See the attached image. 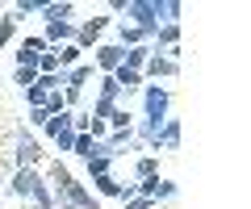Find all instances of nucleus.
Listing matches in <instances>:
<instances>
[{"label": "nucleus", "mask_w": 251, "mask_h": 209, "mask_svg": "<svg viewBox=\"0 0 251 209\" xmlns=\"http://www.w3.org/2000/svg\"><path fill=\"white\" fill-rule=\"evenodd\" d=\"M42 109L50 113V117H54V113H63V109H67V105H63V92H50V96H46V105H42Z\"/></svg>", "instance_id": "obj_30"}, {"label": "nucleus", "mask_w": 251, "mask_h": 209, "mask_svg": "<svg viewBox=\"0 0 251 209\" xmlns=\"http://www.w3.org/2000/svg\"><path fill=\"white\" fill-rule=\"evenodd\" d=\"M126 25H134V29H143L147 38L155 34V29H159V13H155V0H126Z\"/></svg>", "instance_id": "obj_3"}, {"label": "nucleus", "mask_w": 251, "mask_h": 209, "mask_svg": "<svg viewBox=\"0 0 251 209\" xmlns=\"http://www.w3.org/2000/svg\"><path fill=\"white\" fill-rule=\"evenodd\" d=\"M97 75V67L92 63H75V67H67L63 71V88H75V92H84V84Z\"/></svg>", "instance_id": "obj_13"}, {"label": "nucleus", "mask_w": 251, "mask_h": 209, "mask_svg": "<svg viewBox=\"0 0 251 209\" xmlns=\"http://www.w3.org/2000/svg\"><path fill=\"white\" fill-rule=\"evenodd\" d=\"M151 176H159V159H155V155L134 159V184H138V180H151Z\"/></svg>", "instance_id": "obj_21"}, {"label": "nucleus", "mask_w": 251, "mask_h": 209, "mask_svg": "<svg viewBox=\"0 0 251 209\" xmlns=\"http://www.w3.org/2000/svg\"><path fill=\"white\" fill-rule=\"evenodd\" d=\"M180 138H184V126H180V117H168L163 121V130L147 142V151H180Z\"/></svg>", "instance_id": "obj_9"}, {"label": "nucleus", "mask_w": 251, "mask_h": 209, "mask_svg": "<svg viewBox=\"0 0 251 209\" xmlns=\"http://www.w3.org/2000/svg\"><path fill=\"white\" fill-rule=\"evenodd\" d=\"M25 121H29V126H38V130H42L46 121H50V113H46L42 105H38V109H29V113H25Z\"/></svg>", "instance_id": "obj_31"}, {"label": "nucleus", "mask_w": 251, "mask_h": 209, "mask_svg": "<svg viewBox=\"0 0 251 209\" xmlns=\"http://www.w3.org/2000/svg\"><path fill=\"white\" fill-rule=\"evenodd\" d=\"M113 25V17H84V21H75V38L72 42L80 46V50H92V46H100V34Z\"/></svg>", "instance_id": "obj_5"}, {"label": "nucleus", "mask_w": 251, "mask_h": 209, "mask_svg": "<svg viewBox=\"0 0 251 209\" xmlns=\"http://www.w3.org/2000/svg\"><path fill=\"white\" fill-rule=\"evenodd\" d=\"M113 80H117V88H122V100L126 96H138V92H143V71H130V67H117L113 71Z\"/></svg>", "instance_id": "obj_12"}, {"label": "nucleus", "mask_w": 251, "mask_h": 209, "mask_svg": "<svg viewBox=\"0 0 251 209\" xmlns=\"http://www.w3.org/2000/svg\"><path fill=\"white\" fill-rule=\"evenodd\" d=\"M54 59H59V71H67V67L84 63V50H80L75 42H67V46H59V50H54Z\"/></svg>", "instance_id": "obj_18"}, {"label": "nucleus", "mask_w": 251, "mask_h": 209, "mask_svg": "<svg viewBox=\"0 0 251 209\" xmlns=\"http://www.w3.org/2000/svg\"><path fill=\"white\" fill-rule=\"evenodd\" d=\"M155 13H159V25H180L184 4H180V0H155Z\"/></svg>", "instance_id": "obj_14"}, {"label": "nucleus", "mask_w": 251, "mask_h": 209, "mask_svg": "<svg viewBox=\"0 0 251 209\" xmlns=\"http://www.w3.org/2000/svg\"><path fill=\"white\" fill-rule=\"evenodd\" d=\"M122 209H159V205H155L151 197H130V201H126Z\"/></svg>", "instance_id": "obj_32"}, {"label": "nucleus", "mask_w": 251, "mask_h": 209, "mask_svg": "<svg viewBox=\"0 0 251 209\" xmlns=\"http://www.w3.org/2000/svg\"><path fill=\"white\" fill-rule=\"evenodd\" d=\"M42 4H46V0H17V4L9 9V17L13 21H25V17H34V13H42Z\"/></svg>", "instance_id": "obj_22"}, {"label": "nucleus", "mask_w": 251, "mask_h": 209, "mask_svg": "<svg viewBox=\"0 0 251 209\" xmlns=\"http://www.w3.org/2000/svg\"><path fill=\"white\" fill-rule=\"evenodd\" d=\"M105 126H109V130H134V113L126 109V105H117V109H113V117H109Z\"/></svg>", "instance_id": "obj_24"}, {"label": "nucleus", "mask_w": 251, "mask_h": 209, "mask_svg": "<svg viewBox=\"0 0 251 209\" xmlns=\"http://www.w3.org/2000/svg\"><path fill=\"white\" fill-rule=\"evenodd\" d=\"M122 59H126V46H117V42L92 46V67H97V75H113L122 67Z\"/></svg>", "instance_id": "obj_6"}, {"label": "nucleus", "mask_w": 251, "mask_h": 209, "mask_svg": "<svg viewBox=\"0 0 251 209\" xmlns=\"http://www.w3.org/2000/svg\"><path fill=\"white\" fill-rule=\"evenodd\" d=\"M29 209H54V192H50L46 180L34 184V192H29Z\"/></svg>", "instance_id": "obj_17"}, {"label": "nucleus", "mask_w": 251, "mask_h": 209, "mask_svg": "<svg viewBox=\"0 0 251 209\" xmlns=\"http://www.w3.org/2000/svg\"><path fill=\"white\" fill-rule=\"evenodd\" d=\"M38 17H42L46 25H50V21H72V25H75V4H72V0H46Z\"/></svg>", "instance_id": "obj_11"}, {"label": "nucleus", "mask_w": 251, "mask_h": 209, "mask_svg": "<svg viewBox=\"0 0 251 209\" xmlns=\"http://www.w3.org/2000/svg\"><path fill=\"white\" fill-rule=\"evenodd\" d=\"M46 96H50V92H46V88H38V84H34V88H25V105H29V109L46 105Z\"/></svg>", "instance_id": "obj_28"}, {"label": "nucleus", "mask_w": 251, "mask_h": 209, "mask_svg": "<svg viewBox=\"0 0 251 209\" xmlns=\"http://www.w3.org/2000/svg\"><path fill=\"white\" fill-rule=\"evenodd\" d=\"M143 42H151L143 29H134V25H126V21H117V46H143Z\"/></svg>", "instance_id": "obj_20"}, {"label": "nucleus", "mask_w": 251, "mask_h": 209, "mask_svg": "<svg viewBox=\"0 0 251 209\" xmlns=\"http://www.w3.org/2000/svg\"><path fill=\"white\" fill-rule=\"evenodd\" d=\"M147 59H151V42H143V46H126L122 67H130V71H143V67H147Z\"/></svg>", "instance_id": "obj_15"}, {"label": "nucleus", "mask_w": 251, "mask_h": 209, "mask_svg": "<svg viewBox=\"0 0 251 209\" xmlns=\"http://www.w3.org/2000/svg\"><path fill=\"white\" fill-rule=\"evenodd\" d=\"M13 84H17L21 92L34 88V84H38V71H34V67H13Z\"/></svg>", "instance_id": "obj_26"}, {"label": "nucleus", "mask_w": 251, "mask_h": 209, "mask_svg": "<svg viewBox=\"0 0 251 209\" xmlns=\"http://www.w3.org/2000/svg\"><path fill=\"white\" fill-rule=\"evenodd\" d=\"M50 142L59 146V151H67V155H72V146H75V130H63V134H54Z\"/></svg>", "instance_id": "obj_29"}, {"label": "nucleus", "mask_w": 251, "mask_h": 209, "mask_svg": "<svg viewBox=\"0 0 251 209\" xmlns=\"http://www.w3.org/2000/svg\"><path fill=\"white\" fill-rule=\"evenodd\" d=\"M97 96L117 100V105H122V88H117V80H113V75H97Z\"/></svg>", "instance_id": "obj_23"}, {"label": "nucleus", "mask_w": 251, "mask_h": 209, "mask_svg": "<svg viewBox=\"0 0 251 209\" xmlns=\"http://www.w3.org/2000/svg\"><path fill=\"white\" fill-rule=\"evenodd\" d=\"M180 75V63L176 59H168V55H159L151 46V59H147V67H143V80L147 84H159V80H176Z\"/></svg>", "instance_id": "obj_7"}, {"label": "nucleus", "mask_w": 251, "mask_h": 209, "mask_svg": "<svg viewBox=\"0 0 251 209\" xmlns=\"http://www.w3.org/2000/svg\"><path fill=\"white\" fill-rule=\"evenodd\" d=\"M117 159H109V155H92V159H84V172H88V180H97V176H109L113 172Z\"/></svg>", "instance_id": "obj_19"}, {"label": "nucleus", "mask_w": 251, "mask_h": 209, "mask_svg": "<svg viewBox=\"0 0 251 209\" xmlns=\"http://www.w3.org/2000/svg\"><path fill=\"white\" fill-rule=\"evenodd\" d=\"M46 50H50V46H46L38 34H25L17 42V50H13V59H17V67H34V71H38V59H42Z\"/></svg>", "instance_id": "obj_8"}, {"label": "nucleus", "mask_w": 251, "mask_h": 209, "mask_svg": "<svg viewBox=\"0 0 251 209\" xmlns=\"http://www.w3.org/2000/svg\"><path fill=\"white\" fill-rule=\"evenodd\" d=\"M143 117H155V121H163L168 117V109H172V88H163V84H143Z\"/></svg>", "instance_id": "obj_4"}, {"label": "nucleus", "mask_w": 251, "mask_h": 209, "mask_svg": "<svg viewBox=\"0 0 251 209\" xmlns=\"http://www.w3.org/2000/svg\"><path fill=\"white\" fill-rule=\"evenodd\" d=\"M38 75H59V59H54V50H46V55L38 59Z\"/></svg>", "instance_id": "obj_27"}, {"label": "nucleus", "mask_w": 251, "mask_h": 209, "mask_svg": "<svg viewBox=\"0 0 251 209\" xmlns=\"http://www.w3.org/2000/svg\"><path fill=\"white\" fill-rule=\"evenodd\" d=\"M38 180H42L38 167H13V172H9V192H13L17 201H29V192H34Z\"/></svg>", "instance_id": "obj_10"}, {"label": "nucleus", "mask_w": 251, "mask_h": 209, "mask_svg": "<svg viewBox=\"0 0 251 209\" xmlns=\"http://www.w3.org/2000/svg\"><path fill=\"white\" fill-rule=\"evenodd\" d=\"M13 38H17V21H13L9 13H0V50H9Z\"/></svg>", "instance_id": "obj_25"}, {"label": "nucleus", "mask_w": 251, "mask_h": 209, "mask_svg": "<svg viewBox=\"0 0 251 209\" xmlns=\"http://www.w3.org/2000/svg\"><path fill=\"white\" fill-rule=\"evenodd\" d=\"M42 159H46L42 142H38V138L21 126L17 138H13V167H42Z\"/></svg>", "instance_id": "obj_2"}, {"label": "nucleus", "mask_w": 251, "mask_h": 209, "mask_svg": "<svg viewBox=\"0 0 251 209\" xmlns=\"http://www.w3.org/2000/svg\"><path fill=\"white\" fill-rule=\"evenodd\" d=\"M46 184H50V192L54 197H63V201H72L75 209H105L100 205V197H92V188L84 180H75L72 176V167L63 163V159H54L50 167H46V176H42Z\"/></svg>", "instance_id": "obj_1"}, {"label": "nucleus", "mask_w": 251, "mask_h": 209, "mask_svg": "<svg viewBox=\"0 0 251 209\" xmlns=\"http://www.w3.org/2000/svg\"><path fill=\"white\" fill-rule=\"evenodd\" d=\"M88 184H92V197H117V192H122V180H117L113 172L97 176V180H88Z\"/></svg>", "instance_id": "obj_16"}]
</instances>
